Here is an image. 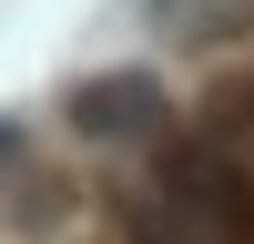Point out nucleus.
<instances>
[{
  "label": "nucleus",
  "mask_w": 254,
  "mask_h": 244,
  "mask_svg": "<svg viewBox=\"0 0 254 244\" xmlns=\"http://www.w3.org/2000/svg\"><path fill=\"white\" fill-rule=\"evenodd\" d=\"M10 153H20V132H10V122H0V163H10Z\"/></svg>",
  "instance_id": "3"
},
{
  "label": "nucleus",
  "mask_w": 254,
  "mask_h": 244,
  "mask_svg": "<svg viewBox=\"0 0 254 244\" xmlns=\"http://www.w3.org/2000/svg\"><path fill=\"white\" fill-rule=\"evenodd\" d=\"M71 132H81V142H142V132H163V81H153V71H102V81H81V92H71Z\"/></svg>",
  "instance_id": "2"
},
{
  "label": "nucleus",
  "mask_w": 254,
  "mask_h": 244,
  "mask_svg": "<svg viewBox=\"0 0 254 244\" xmlns=\"http://www.w3.org/2000/svg\"><path fill=\"white\" fill-rule=\"evenodd\" d=\"M132 244H254V183L224 153H173L132 193Z\"/></svg>",
  "instance_id": "1"
}]
</instances>
